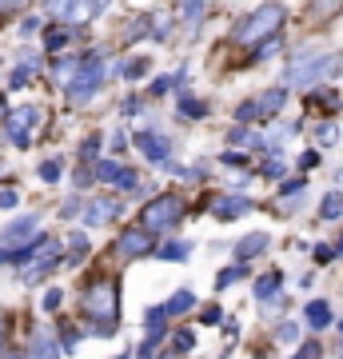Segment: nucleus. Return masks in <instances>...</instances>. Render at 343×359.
Here are the masks:
<instances>
[{
	"label": "nucleus",
	"mask_w": 343,
	"mask_h": 359,
	"mask_svg": "<svg viewBox=\"0 0 343 359\" xmlns=\"http://www.w3.org/2000/svg\"><path fill=\"white\" fill-rule=\"evenodd\" d=\"M288 20V8L283 4H260L255 13H248L243 20H236L231 28V40L236 44H255V40H267L280 32V25Z\"/></svg>",
	"instance_id": "f257e3e1"
},
{
	"label": "nucleus",
	"mask_w": 343,
	"mask_h": 359,
	"mask_svg": "<svg viewBox=\"0 0 343 359\" xmlns=\"http://www.w3.org/2000/svg\"><path fill=\"white\" fill-rule=\"evenodd\" d=\"M339 68H343L339 52H307V56L292 60V68H288V84H295V88H311V84H319V80L339 76Z\"/></svg>",
	"instance_id": "f03ea898"
},
{
	"label": "nucleus",
	"mask_w": 343,
	"mask_h": 359,
	"mask_svg": "<svg viewBox=\"0 0 343 359\" xmlns=\"http://www.w3.org/2000/svg\"><path fill=\"white\" fill-rule=\"evenodd\" d=\"M116 304H120V299H116V283L112 280H96L88 292H84L80 308H84L88 320H96V327H92L96 335H112L116 332Z\"/></svg>",
	"instance_id": "7ed1b4c3"
},
{
	"label": "nucleus",
	"mask_w": 343,
	"mask_h": 359,
	"mask_svg": "<svg viewBox=\"0 0 343 359\" xmlns=\"http://www.w3.org/2000/svg\"><path fill=\"white\" fill-rule=\"evenodd\" d=\"M180 216H184V200H180V196H156L148 208H140V224H136V228L156 236V231H168Z\"/></svg>",
	"instance_id": "20e7f679"
},
{
	"label": "nucleus",
	"mask_w": 343,
	"mask_h": 359,
	"mask_svg": "<svg viewBox=\"0 0 343 359\" xmlns=\"http://www.w3.org/2000/svg\"><path fill=\"white\" fill-rule=\"evenodd\" d=\"M100 84H104V68L92 60V65H84V68H76V80L68 84V104H88L96 92H100Z\"/></svg>",
	"instance_id": "39448f33"
},
{
	"label": "nucleus",
	"mask_w": 343,
	"mask_h": 359,
	"mask_svg": "<svg viewBox=\"0 0 343 359\" xmlns=\"http://www.w3.org/2000/svg\"><path fill=\"white\" fill-rule=\"evenodd\" d=\"M36 120H40V108H32V104H28V108H16V112L8 116V140H13L16 148H28V128H32Z\"/></svg>",
	"instance_id": "423d86ee"
},
{
	"label": "nucleus",
	"mask_w": 343,
	"mask_h": 359,
	"mask_svg": "<svg viewBox=\"0 0 343 359\" xmlns=\"http://www.w3.org/2000/svg\"><path fill=\"white\" fill-rule=\"evenodd\" d=\"M36 240V216H20V219H13L8 228L0 231V244H8L16 252V248H25V244H32Z\"/></svg>",
	"instance_id": "0eeeda50"
},
{
	"label": "nucleus",
	"mask_w": 343,
	"mask_h": 359,
	"mask_svg": "<svg viewBox=\"0 0 343 359\" xmlns=\"http://www.w3.org/2000/svg\"><path fill=\"white\" fill-rule=\"evenodd\" d=\"M96 180H104V184H112V188H136L140 180H136V172L124 164H116V160H100L96 164V172H92Z\"/></svg>",
	"instance_id": "6e6552de"
},
{
	"label": "nucleus",
	"mask_w": 343,
	"mask_h": 359,
	"mask_svg": "<svg viewBox=\"0 0 343 359\" xmlns=\"http://www.w3.org/2000/svg\"><path fill=\"white\" fill-rule=\"evenodd\" d=\"M136 148H140L152 164H168V156H172V144H168V136H160V132H140V136H136Z\"/></svg>",
	"instance_id": "1a4fd4ad"
},
{
	"label": "nucleus",
	"mask_w": 343,
	"mask_h": 359,
	"mask_svg": "<svg viewBox=\"0 0 343 359\" xmlns=\"http://www.w3.org/2000/svg\"><path fill=\"white\" fill-rule=\"evenodd\" d=\"M148 252H152V231H144V228H128L124 236H120V256H124V259L148 256Z\"/></svg>",
	"instance_id": "9d476101"
},
{
	"label": "nucleus",
	"mask_w": 343,
	"mask_h": 359,
	"mask_svg": "<svg viewBox=\"0 0 343 359\" xmlns=\"http://www.w3.org/2000/svg\"><path fill=\"white\" fill-rule=\"evenodd\" d=\"M252 212V200L248 196H220V200H212V216L216 219H240V216H248Z\"/></svg>",
	"instance_id": "9b49d317"
},
{
	"label": "nucleus",
	"mask_w": 343,
	"mask_h": 359,
	"mask_svg": "<svg viewBox=\"0 0 343 359\" xmlns=\"http://www.w3.org/2000/svg\"><path fill=\"white\" fill-rule=\"evenodd\" d=\"M60 355H64V351H60V344H56V335L44 332V327H40V332L28 339L25 359H60Z\"/></svg>",
	"instance_id": "f8f14e48"
},
{
	"label": "nucleus",
	"mask_w": 343,
	"mask_h": 359,
	"mask_svg": "<svg viewBox=\"0 0 343 359\" xmlns=\"http://www.w3.org/2000/svg\"><path fill=\"white\" fill-rule=\"evenodd\" d=\"M120 216V200H112V196H100V200H92L88 204V224L92 228H100V224H108V219Z\"/></svg>",
	"instance_id": "ddd939ff"
},
{
	"label": "nucleus",
	"mask_w": 343,
	"mask_h": 359,
	"mask_svg": "<svg viewBox=\"0 0 343 359\" xmlns=\"http://www.w3.org/2000/svg\"><path fill=\"white\" fill-rule=\"evenodd\" d=\"M267 244H271V236L267 231H252V236H243L240 244H236V259H252V256H260V252H267Z\"/></svg>",
	"instance_id": "4468645a"
},
{
	"label": "nucleus",
	"mask_w": 343,
	"mask_h": 359,
	"mask_svg": "<svg viewBox=\"0 0 343 359\" xmlns=\"http://www.w3.org/2000/svg\"><path fill=\"white\" fill-rule=\"evenodd\" d=\"M304 320H307L311 332H323V327H331V308L323 304V299H311V304L304 308Z\"/></svg>",
	"instance_id": "2eb2a0df"
},
{
	"label": "nucleus",
	"mask_w": 343,
	"mask_h": 359,
	"mask_svg": "<svg viewBox=\"0 0 343 359\" xmlns=\"http://www.w3.org/2000/svg\"><path fill=\"white\" fill-rule=\"evenodd\" d=\"M255 299H260V304H271V299H280V271H271V276H260V280H255Z\"/></svg>",
	"instance_id": "dca6fc26"
},
{
	"label": "nucleus",
	"mask_w": 343,
	"mask_h": 359,
	"mask_svg": "<svg viewBox=\"0 0 343 359\" xmlns=\"http://www.w3.org/2000/svg\"><path fill=\"white\" fill-rule=\"evenodd\" d=\"M168 320H172V316H168V311L164 308H152V311H148V335H144V344H160V335H164L168 332Z\"/></svg>",
	"instance_id": "f3484780"
},
{
	"label": "nucleus",
	"mask_w": 343,
	"mask_h": 359,
	"mask_svg": "<svg viewBox=\"0 0 343 359\" xmlns=\"http://www.w3.org/2000/svg\"><path fill=\"white\" fill-rule=\"evenodd\" d=\"M283 104H288V88H271L255 100V108H260V116H280Z\"/></svg>",
	"instance_id": "a211bd4d"
},
{
	"label": "nucleus",
	"mask_w": 343,
	"mask_h": 359,
	"mask_svg": "<svg viewBox=\"0 0 343 359\" xmlns=\"http://www.w3.org/2000/svg\"><path fill=\"white\" fill-rule=\"evenodd\" d=\"M191 308H196V295H191L188 287H184V292H176V295H172V299L164 304L168 316H184V311H191Z\"/></svg>",
	"instance_id": "6ab92c4d"
},
{
	"label": "nucleus",
	"mask_w": 343,
	"mask_h": 359,
	"mask_svg": "<svg viewBox=\"0 0 343 359\" xmlns=\"http://www.w3.org/2000/svg\"><path fill=\"white\" fill-rule=\"evenodd\" d=\"M56 264H60L56 256H44V259H36V268H28V271H25V283H40V280H44V276H48L52 268H56Z\"/></svg>",
	"instance_id": "aec40b11"
},
{
	"label": "nucleus",
	"mask_w": 343,
	"mask_h": 359,
	"mask_svg": "<svg viewBox=\"0 0 343 359\" xmlns=\"http://www.w3.org/2000/svg\"><path fill=\"white\" fill-rule=\"evenodd\" d=\"M319 216H323V219H339V216H343V196H339V192H331L328 200L319 204Z\"/></svg>",
	"instance_id": "412c9836"
},
{
	"label": "nucleus",
	"mask_w": 343,
	"mask_h": 359,
	"mask_svg": "<svg viewBox=\"0 0 343 359\" xmlns=\"http://www.w3.org/2000/svg\"><path fill=\"white\" fill-rule=\"evenodd\" d=\"M191 256V244L188 240H176V244H164L160 248V259H188Z\"/></svg>",
	"instance_id": "4be33fe9"
},
{
	"label": "nucleus",
	"mask_w": 343,
	"mask_h": 359,
	"mask_svg": "<svg viewBox=\"0 0 343 359\" xmlns=\"http://www.w3.org/2000/svg\"><path fill=\"white\" fill-rule=\"evenodd\" d=\"M32 68H36V60H28V65L13 68V72H8V88H25L28 80H32Z\"/></svg>",
	"instance_id": "5701e85b"
},
{
	"label": "nucleus",
	"mask_w": 343,
	"mask_h": 359,
	"mask_svg": "<svg viewBox=\"0 0 343 359\" xmlns=\"http://www.w3.org/2000/svg\"><path fill=\"white\" fill-rule=\"evenodd\" d=\"M180 116H188V120H200V116H208V104L191 100V96H184L180 100Z\"/></svg>",
	"instance_id": "b1692460"
},
{
	"label": "nucleus",
	"mask_w": 343,
	"mask_h": 359,
	"mask_svg": "<svg viewBox=\"0 0 343 359\" xmlns=\"http://www.w3.org/2000/svg\"><path fill=\"white\" fill-rule=\"evenodd\" d=\"M64 44H68V32H64V28H52V32H44V48H48V52H60Z\"/></svg>",
	"instance_id": "393cba45"
},
{
	"label": "nucleus",
	"mask_w": 343,
	"mask_h": 359,
	"mask_svg": "<svg viewBox=\"0 0 343 359\" xmlns=\"http://www.w3.org/2000/svg\"><path fill=\"white\" fill-rule=\"evenodd\" d=\"M191 344H196V335L184 327V332H176V339H172V347L168 351H176V355H184V351H191Z\"/></svg>",
	"instance_id": "a878e982"
},
{
	"label": "nucleus",
	"mask_w": 343,
	"mask_h": 359,
	"mask_svg": "<svg viewBox=\"0 0 343 359\" xmlns=\"http://www.w3.org/2000/svg\"><path fill=\"white\" fill-rule=\"evenodd\" d=\"M243 276H248V268H243V264H236V268H228V271H220V280H216V287H228V283L243 280Z\"/></svg>",
	"instance_id": "bb28decb"
},
{
	"label": "nucleus",
	"mask_w": 343,
	"mask_h": 359,
	"mask_svg": "<svg viewBox=\"0 0 343 359\" xmlns=\"http://www.w3.org/2000/svg\"><path fill=\"white\" fill-rule=\"evenodd\" d=\"M228 140H231V144H243V148H260V140H255L248 128H231V132H228Z\"/></svg>",
	"instance_id": "cd10ccee"
},
{
	"label": "nucleus",
	"mask_w": 343,
	"mask_h": 359,
	"mask_svg": "<svg viewBox=\"0 0 343 359\" xmlns=\"http://www.w3.org/2000/svg\"><path fill=\"white\" fill-rule=\"evenodd\" d=\"M80 344V332L72 327V323H64V335H60V351H76Z\"/></svg>",
	"instance_id": "c85d7f7f"
},
{
	"label": "nucleus",
	"mask_w": 343,
	"mask_h": 359,
	"mask_svg": "<svg viewBox=\"0 0 343 359\" xmlns=\"http://www.w3.org/2000/svg\"><path fill=\"white\" fill-rule=\"evenodd\" d=\"M40 180H44V184H56V180H60V160H44V164H40Z\"/></svg>",
	"instance_id": "c756f323"
},
{
	"label": "nucleus",
	"mask_w": 343,
	"mask_h": 359,
	"mask_svg": "<svg viewBox=\"0 0 343 359\" xmlns=\"http://www.w3.org/2000/svg\"><path fill=\"white\" fill-rule=\"evenodd\" d=\"M276 339H280V344H295V339H300V323H280V327H276Z\"/></svg>",
	"instance_id": "7c9ffc66"
},
{
	"label": "nucleus",
	"mask_w": 343,
	"mask_h": 359,
	"mask_svg": "<svg viewBox=\"0 0 343 359\" xmlns=\"http://www.w3.org/2000/svg\"><path fill=\"white\" fill-rule=\"evenodd\" d=\"M283 172H288V164H283L280 156H271V160H264V176H267V180H280Z\"/></svg>",
	"instance_id": "2f4dec72"
},
{
	"label": "nucleus",
	"mask_w": 343,
	"mask_h": 359,
	"mask_svg": "<svg viewBox=\"0 0 343 359\" xmlns=\"http://www.w3.org/2000/svg\"><path fill=\"white\" fill-rule=\"evenodd\" d=\"M236 120H240V124H252V120H260V108H255V100L240 104V108H236Z\"/></svg>",
	"instance_id": "473e14b6"
},
{
	"label": "nucleus",
	"mask_w": 343,
	"mask_h": 359,
	"mask_svg": "<svg viewBox=\"0 0 343 359\" xmlns=\"http://www.w3.org/2000/svg\"><path fill=\"white\" fill-rule=\"evenodd\" d=\"M144 72H148V60H144V56H140V60H128V65H124V76H128V80H140Z\"/></svg>",
	"instance_id": "72a5a7b5"
},
{
	"label": "nucleus",
	"mask_w": 343,
	"mask_h": 359,
	"mask_svg": "<svg viewBox=\"0 0 343 359\" xmlns=\"http://www.w3.org/2000/svg\"><path fill=\"white\" fill-rule=\"evenodd\" d=\"M316 140H319V144H335V140H339V128H335V124H319V128H316Z\"/></svg>",
	"instance_id": "f704fd0d"
},
{
	"label": "nucleus",
	"mask_w": 343,
	"mask_h": 359,
	"mask_svg": "<svg viewBox=\"0 0 343 359\" xmlns=\"http://www.w3.org/2000/svg\"><path fill=\"white\" fill-rule=\"evenodd\" d=\"M203 8H208L203 0H184V16H188L191 25H196V20H200V16H203Z\"/></svg>",
	"instance_id": "c9c22d12"
},
{
	"label": "nucleus",
	"mask_w": 343,
	"mask_h": 359,
	"mask_svg": "<svg viewBox=\"0 0 343 359\" xmlns=\"http://www.w3.org/2000/svg\"><path fill=\"white\" fill-rule=\"evenodd\" d=\"M80 212H84V200H80V196H72V200H68V204L60 208V216H64V219H72V216H80Z\"/></svg>",
	"instance_id": "e433bc0d"
},
{
	"label": "nucleus",
	"mask_w": 343,
	"mask_h": 359,
	"mask_svg": "<svg viewBox=\"0 0 343 359\" xmlns=\"http://www.w3.org/2000/svg\"><path fill=\"white\" fill-rule=\"evenodd\" d=\"M20 204V192L16 188H0V208H16Z\"/></svg>",
	"instance_id": "4c0bfd02"
},
{
	"label": "nucleus",
	"mask_w": 343,
	"mask_h": 359,
	"mask_svg": "<svg viewBox=\"0 0 343 359\" xmlns=\"http://www.w3.org/2000/svg\"><path fill=\"white\" fill-rule=\"evenodd\" d=\"M295 359H319V344H316V339H307V344L295 351Z\"/></svg>",
	"instance_id": "58836bf2"
},
{
	"label": "nucleus",
	"mask_w": 343,
	"mask_h": 359,
	"mask_svg": "<svg viewBox=\"0 0 343 359\" xmlns=\"http://www.w3.org/2000/svg\"><path fill=\"white\" fill-rule=\"evenodd\" d=\"M72 68H80V60H68V56H64V60H56V76H68Z\"/></svg>",
	"instance_id": "ea45409f"
},
{
	"label": "nucleus",
	"mask_w": 343,
	"mask_h": 359,
	"mask_svg": "<svg viewBox=\"0 0 343 359\" xmlns=\"http://www.w3.org/2000/svg\"><path fill=\"white\" fill-rule=\"evenodd\" d=\"M40 304H44V311H56V308H60V292H44Z\"/></svg>",
	"instance_id": "a19ab883"
},
{
	"label": "nucleus",
	"mask_w": 343,
	"mask_h": 359,
	"mask_svg": "<svg viewBox=\"0 0 343 359\" xmlns=\"http://www.w3.org/2000/svg\"><path fill=\"white\" fill-rule=\"evenodd\" d=\"M96 148H100V136H88V140H84V148H80V156L88 160V156H96Z\"/></svg>",
	"instance_id": "79ce46f5"
},
{
	"label": "nucleus",
	"mask_w": 343,
	"mask_h": 359,
	"mask_svg": "<svg viewBox=\"0 0 343 359\" xmlns=\"http://www.w3.org/2000/svg\"><path fill=\"white\" fill-rule=\"evenodd\" d=\"M68 4H72V0H44V13H64V8H68Z\"/></svg>",
	"instance_id": "37998d69"
},
{
	"label": "nucleus",
	"mask_w": 343,
	"mask_h": 359,
	"mask_svg": "<svg viewBox=\"0 0 343 359\" xmlns=\"http://www.w3.org/2000/svg\"><path fill=\"white\" fill-rule=\"evenodd\" d=\"M16 8H25V0H0V16L16 13Z\"/></svg>",
	"instance_id": "c03bdc74"
},
{
	"label": "nucleus",
	"mask_w": 343,
	"mask_h": 359,
	"mask_svg": "<svg viewBox=\"0 0 343 359\" xmlns=\"http://www.w3.org/2000/svg\"><path fill=\"white\" fill-rule=\"evenodd\" d=\"M224 320V311L220 308H203V323H220Z\"/></svg>",
	"instance_id": "a18cd8bd"
},
{
	"label": "nucleus",
	"mask_w": 343,
	"mask_h": 359,
	"mask_svg": "<svg viewBox=\"0 0 343 359\" xmlns=\"http://www.w3.org/2000/svg\"><path fill=\"white\" fill-rule=\"evenodd\" d=\"M295 192H304V180H288L283 184V196H295Z\"/></svg>",
	"instance_id": "49530a36"
},
{
	"label": "nucleus",
	"mask_w": 343,
	"mask_h": 359,
	"mask_svg": "<svg viewBox=\"0 0 343 359\" xmlns=\"http://www.w3.org/2000/svg\"><path fill=\"white\" fill-rule=\"evenodd\" d=\"M168 88H172V76H160V80L152 84V92H156V96H160V92H168Z\"/></svg>",
	"instance_id": "de8ad7c7"
},
{
	"label": "nucleus",
	"mask_w": 343,
	"mask_h": 359,
	"mask_svg": "<svg viewBox=\"0 0 343 359\" xmlns=\"http://www.w3.org/2000/svg\"><path fill=\"white\" fill-rule=\"evenodd\" d=\"M276 52H280V40L271 36V44H264V48H260V56H276Z\"/></svg>",
	"instance_id": "09e8293b"
},
{
	"label": "nucleus",
	"mask_w": 343,
	"mask_h": 359,
	"mask_svg": "<svg viewBox=\"0 0 343 359\" xmlns=\"http://www.w3.org/2000/svg\"><path fill=\"white\" fill-rule=\"evenodd\" d=\"M316 104H323V108H328V104H335V92H316Z\"/></svg>",
	"instance_id": "8fccbe9b"
},
{
	"label": "nucleus",
	"mask_w": 343,
	"mask_h": 359,
	"mask_svg": "<svg viewBox=\"0 0 343 359\" xmlns=\"http://www.w3.org/2000/svg\"><path fill=\"white\" fill-rule=\"evenodd\" d=\"M300 164H304V172H307V168L319 164V156H316V152H304V160H300Z\"/></svg>",
	"instance_id": "3c124183"
},
{
	"label": "nucleus",
	"mask_w": 343,
	"mask_h": 359,
	"mask_svg": "<svg viewBox=\"0 0 343 359\" xmlns=\"http://www.w3.org/2000/svg\"><path fill=\"white\" fill-rule=\"evenodd\" d=\"M224 164H236V168H240L243 156H240V152H224Z\"/></svg>",
	"instance_id": "603ef678"
},
{
	"label": "nucleus",
	"mask_w": 343,
	"mask_h": 359,
	"mask_svg": "<svg viewBox=\"0 0 343 359\" xmlns=\"http://www.w3.org/2000/svg\"><path fill=\"white\" fill-rule=\"evenodd\" d=\"M8 355V332H0V359Z\"/></svg>",
	"instance_id": "864d4df0"
},
{
	"label": "nucleus",
	"mask_w": 343,
	"mask_h": 359,
	"mask_svg": "<svg viewBox=\"0 0 343 359\" xmlns=\"http://www.w3.org/2000/svg\"><path fill=\"white\" fill-rule=\"evenodd\" d=\"M0 120H8V104H4V96H0Z\"/></svg>",
	"instance_id": "5fc2aeb1"
},
{
	"label": "nucleus",
	"mask_w": 343,
	"mask_h": 359,
	"mask_svg": "<svg viewBox=\"0 0 343 359\" xmlns=\"http://www.w3.org/2000/svg\"><path fill=\"white\" fill-rule=\"evenodd\" d=\"M4 359H25V351H13V355H4Z\"/></svg>",
	"instance_id": "6e6d98bb"
},
{
	"label": "nucleus",
	"mask_w": 343,
	"mask_h": 359,
	"mask_svg": "<svg viewBox=\"0 0 343 359\" xmlns=\"http://www.w3.org/2000/svg\"><path fill=\"white\" fill-rule=\"evenodd\" d=\"M160 359H180V355H176V351H164V355H160Z\"/></svg>",
	"instance_id": "4d7b16f0"
},
{
	"label": "nucleus",
	"mask_w": 343,
	"mask_h": 359,
	"mask_svg": "<svg viewBox=\"0 0 343 359\" xmlns=\"http://www.w3.org/2000/svg\"><path fill=\"white\" fill-rule=\"evenodd\" d=\"M0 264H8V252H4V248H0Z\"/></svg>",
	"instance_id": "13d9d810"
},
{
	"label": "nucleus",
	"mask_w": 343,
	"mask_h": 359,
	"mask_svg": "<svg viewBox=\"0 0 343 359\" xmlns=\"http://www.w3.org/2000/svg\"><path fill=\"white\" fill-rule=\"evenodd\" d=\"M331 256H343V240H339V248H335V252H331Z\"/></svg>",
	"instance_id": "bf43d9fd"
},
{
	"label": "nucleus",
	"mask_w": 343,
	"mask_h": 359,
	"mask_svg": "<svg viewBox=\"0 0 343 359\" xmlns=\"http://www.w3.org/2000/svg\"><path fill=\"white\" fill-rule=\"evenodd\" d=\"M339 335H343V323H339Z\"/></svg>",
	"instance_id": "052dcab7"
},
{
	"label": "nucleus",
	"mask_w": 343,
	"mask_h": 359,
	"mask_svg": "<svg viewBox=\"0 0 343 359\" xmlns=\"http://www.w3.org/2000/svg\"><path fill=\"white\" fill-rule=\"evenodd\" d=\"M100 4H104V0H100Z\"/></svg>",
	"instance_id": "680f3d73"
},
{
	"label": "nucleus",
	"mask_w": 343,
	"mask_h": 359,
	"mask_svg": "<svg viewBox=\"0 0 343 359\" xmlns=\"http://www.w3.org/2000/svg\"><path fill=\"white\" fill-rule=\"evenodd\" d=\"M292 359H295V355H292Z\"/></svg>",
	"instance_id": "e2e57ef3"
}]
</instances>
